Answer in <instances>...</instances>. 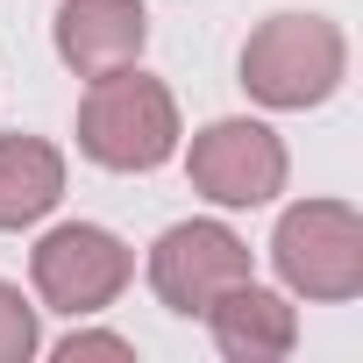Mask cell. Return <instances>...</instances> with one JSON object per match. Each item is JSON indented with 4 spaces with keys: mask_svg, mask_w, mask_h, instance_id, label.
Masks as SVG:
<instances>
[{
    "mask_svg": "<svg viewBox=\"0 0 363 363\" xmlns=\"http://www.w3.org/2000/svg\"><path fill=\"white\" fill-rule=\"evenodd\" d=\"M79 150L107 171H157L178 150V100L143 79L135 65L93 79L86 107H79Z\"/></svg>",
    "mask_w": 363,
    "mask_h": 363,
    "instance_id": "cell-1",
    "label": "cell"
},
{
    "mask_svg": "<svg viewBox=\"0 0 363 363\" xmlns=\"http://www.w3.org/2000/svg\"><path fill=\"white\" fill-rule=\"evenodd\" d=\"M349 72V43L328 15H271L242 43V86L264 107H320Z\"/></svg>",
    "mask_w": 363,
    "mask_h": 363,
    "instance_id": "cell-2",
    "label": "cell"
},
{
    "mask_svg": "<svg viewBox=\"0 0 363 363\" xmlns=\"http://www.w3.org/2000/svg\"><path fill=\"white\" fill-rule=\"evenodd\" d=\"M271 264L306 299H356L363 292V221L342 200H299L285 207L271 235Z\"/></svg>",
    "mask_w": 363,
    "mask_h": 363,
    "instance_id": "cell-3",
    "label": "cell"
},
{
    "mask_svg": "<svg viewBox=\"0 0 363 363\" xmlns=\"http://www.w3.org/2000/svg\"><path fill=\"white\" fill-rule=\"evenodd\" d=\"M128 271H135V257L121 250V235H107V228H93V221L50 228V235L36 242V257H29V278H36L43 306H57V313H72V320L114 306L121 285H128Z\"/></svg>",
    "mask_w": 363,
    "mask_h": 363,
    "instance_id": "cell-4",
    "label": "cell"
},
{
    "mask_svg": "<svg viewBox=\"0 0 363 363\" xmlns=\"http://www.w3.org/2000/svg\"><path fill=\"white\" fill-rule=\"evenodd\" d=\"M250 278V250H242V235L235 228H221V221H178V228H164L157 235V250H150V285H157V299L171 306V313H207L228 285H242Z\"/></svg>",
    "mask_w": 363,
    "mask_h": 363,
    "instance_id": "cell-5",
    "label": "cell"
},
{
    "mask_svg": "<svg viewBox=\"0 0 363 363\" xmlns=\"http://www.w3.org/2000/svg\"><path fill=\"white\" fill-rule=\"evenodd\" d=\"M186 171L221 207H264L271 193H285V143L264 121H214L193 135Z\"/></svg>",
    "mask_w": 363,
    "mask_h": 363,
    "instance_id": "cell-6",
    "label": "cell"
},
{
    "mask_svg": "<svg viewBox=\"0 0 363 363\" xmlns=\"http://www.w3.org/2000/svg\"><path fill=\"white\" fill-rule=\"evenodd\" d=\"M143 43H150L143 0H57V57L79 79H107L135 65Z\"/></svg>",
    "mask_w": 363,
    "mask_h": 363,
    "instance_id": "cell-7",
    "label": "cell"
},
{
    "mask_svg": "<svg viewBox=\"0 0 363 363\" xmlns=\"http://www.w3.org/2000/svg\"><path fill=\"white\" fill-rule=\"evenodd\" d=\"M200 320L214 328V349H221V356H235V363H278V356H292V342H299L292 306H285L278 292L250 285V278H242V285H228Z\"/></svg>",
    "mask_w": 363,
    "mask_h": 363,
    "instance_id": "cell-8",
    "label": "cell"
},
{
    "mask_svg": "<svg viewBox=\"0 0 363 363\" xmlns=\"http://www.w3.org/2000/svg\"><path fill=\"white\" fill-rule=\"evenodd\" d=\"M65 200V157L43 135H0V228H29Z\"/></svg>",
    "mask_w": 363,
    "mask_h": 363,
    "instance_id": "cell-9",
    "label": "cell"
},
{
    "mask_svg": "<svg viewBox=\"0 0 363 363\" xmlns=\"http://www.w3.org/2000/svg\"><path fill=\"white\" fill-rule=\"evenodd\" d=\"M29 356H36V306L15 285H0V363H29Z\"/></svg>",
    "mask_w": 363,
    "mask_h": 363,
    "instance_id": "cell-10",
    "label": "cell"
},
{
    "mask_svg": "<svg viewBox=\"0 0 363 363\" xmlns=\"http://www.w3.org/2000/svg\"><path fill=\"white\" fill-rule=\"evenodd\" d=\"M57 356H65V363H79V356H135V349H128L121 335H65V342H57Z\"/></svg>",
    "mask_w": 363,
    "mask_h": 363,
    "instance_id": "cell-11",
    "label": "cell"
}]
</instances>
